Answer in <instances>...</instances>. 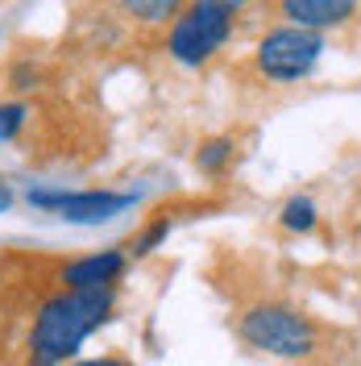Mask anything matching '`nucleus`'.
<instances>
[{"mask_svg":"<svg viewBox=\"0 0 361 366\" xmlns=\"http://www.w3.org/2000/svg\"><path fill=\"white\" fill-rule=\"evenodd\" d=\"M237 337L270 358H307L320 345L316 325L287 304H253L237 317Z\"/></svg>","mask_w":361,"mask_h":366,"instance_id":"obj_2","label":"nucleus"},{"mask_svg":"<svg viewBox=\"0 0 361 366\" xmlns=\"http://www.w3.org/2000/svg\"><path fill=\"white\" fill-rule=\"evenodd\" d=\"M233 137H212V142H203L200 150H195V167L208 171V175H220L228 162H233Z\"/></svg>","mask_w":361,"mask_h":366,"instance_id":"obj_8","label":"nucleus"},{"mask_svg":"<svg viewBox=\"0 0 361 366\" xmlns=\"http://www.w3.org/2000/svg\"><path fill=\"white\" fill-rule=\"evenodd\" d=\"M29 204L50 208L75 225H104V221L121 217L125 208H133L137 196H125V192H42L38 187V192H29Z\"/></svg>","mask_w":361,"mask_h":366,"instance_id":"obj_5","label":"nucleus"},{"mask_svg":"<svg viewBox=\"0 0 361 366\" xmlns=\"http://www.w3.org/2000/svg\"><path fill=\"white\" fill-rule=\"evenodd\" d=\"M283 17L299 29H312V34H324V29H337V25L353 21L357 17V4L353 0H287L283 4Z\"/></svg>","mask_w":361,"mask_h":366,"instance_id":"obj_7","label":"nucleus"},{"mask_svg":"<svg viewBox=\"0 0 361 366\" xmlns=\"http://www.w3.org/2000/svg\"><path fill=\"white\" fill-rule=\"evenodd\" d=\"M113 312V292H63L34 320L29 333V366H63L88 342L91 329H100Z\"/></svg>","mask_w":361,"mask_h":366,"instance_id":"obj_1","label":"nucleus"},{"mask_svg":"<svg viewBox=\"0 0 361 366\" xmlns=\"http://www.w3.org/2000/svg\"><path fill=\"white\" fill-rule=\"evenodd\" d=\"M25 104H0V142H13L25 125Z\"/></svg>","mask_w":361,"mask_h":366,"instance_id":"obj_11","label":"nucleus"},{"mask_svg":"<svg viewBox=\"0 0 361 366\" xmlns=\"http://www.w3.org/2000/svg\"><path fill=\"white\" fill-rule=\"evenodd\" d=\"M75 366H133V362H121V358H91V362H75Z\"/></svg>","mask_w":361,"mask_h":366,"instance_id":"obj_13","label":"nucleus"},{"mask_svg":"<svg viewBox=\"0 0 361 366\" xmlns=\"http://www.w3.org/2000/svg\"><path fill=\"white\" fill-rule=\"evenodd\" d=\"M9 204H13V192H9V183H0V212H4Z\"/></svg>","mask_w":361,"mask_h":366,"instance_id":"obj_14","label":"nucleus"},{"mask_svg":"<svg viewBox=\"0 0 361 366\" xmlns=\"http://www.w3.org/2000/svg\"><path fill=\"white\" fill-rule=\"evenodd\" d=\"M121 271H125V250H100L88 258H75L63 271V283L67 292H113Z\"/></svg>","mask_w":361,"mask_h":366,"instance_id":"obj_6","label":"nucleus"},{"mask_svg":"<svg viewBox=\"0 0 361 366\" xmlns=\"http://www.w3.org/2000/svg\"><path fill=\"white\" fill-rule=\"evenodd\" d=\"M125 13H133V17H141V21H162V17H175V13H179V9H175V4H141V0H129V4H125Z\"/></svg>","mask_w":361,"mask_h":366,"instance_id":"obj_12","label":"nucleus"},{"mask_svg":"<svg viewBox=\"0 0 361 366\" xmlns=\"http://www.w3.org/2000/svg\"><path fill=\"white\" fill-rule=\"evenodd\" d=\"M316 204L307 200V196H291L287 208H283V229H291V233H312L316 229Z\"/></svg>","mask_w":361,"mask_h":366,"instance_id":"obj_9","label":"nucleus"},{"mask_svg":"<svg viewBox=\"0 0 361 366\" xmlns=\"http://www.w3.org/2000/svg\"><path fill=\"white\" fill-rule=\"evenodd\" d=\"M233 25H237V4H220V0L187 4V9H179V17L171 25L166 50L183 67H200L228 42Z\"/></svg>","mask_w":361,"mask_h":366,"instance_id":"obj_3","label":"nucleus"},{"mask_svg":"<svg viewBox=\"0 0 361 366\" xmlns=\"http://www.w3.org/2000/svg\"><path fill=\"white\" fill-rule=\"evenodd\" d=\"M166 233H171V217H154V221H150V225H146L133 242H129V254H133V258L150 254L158 242H166Z\"/></svg>","mask_w":361,"mask_h":366,"instance_id":"obj_10","label":"nucleus"},{"mask_svg":"<svg viewBox=\"0 0 361 366\" xmlns=\"http://www.w3.org/2000/svg\"><path fill=\"white\" fill-rule=\"evenodd\" d=\"M320 54H324V34L299 29V25H278L258 42V71L274 79V84H295L307 79L316 71Z\"/></svg>","mask_w":361,"mask_h":366,"instance_id":"obj_4","label":"nucleus"}]
</instances>
